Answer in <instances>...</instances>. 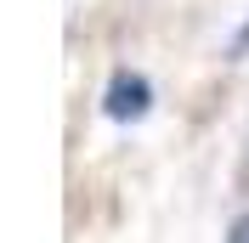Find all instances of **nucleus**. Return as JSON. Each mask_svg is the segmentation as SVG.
Masks as SVG:
<instances>
[{
  "instance_id": "nucleus-2",
  "label": "nucleus",
  "mask_w": 249,
  "mask_h": 243,
  "mask_svg": "<svg viewBox=\"0 0 249 243\" xmlns=\"http://www.w3.org/2000/svg\"><path fill=\"white\" fill-rule=\"evenodd\" d=\"M227 243H249V215H238L232 232H227Z\"/></svg>"
},
{
  "instance_id": "nucleus-1",
  "label": "nucleus",
  "mask_w": 249,
  "mask_h": 243,
  "mask_svg": "<svg viewBox=\"0 0 249 243\" xmlns=\"http://www.w3.org/2000/svg\"><path fill=\"white\" fill-rule=\"evenodd\" d=\"M147 102H153V85H147L142 74H119L108 85V113H113V119H142Z\"/></svg>"
},
{
  "instance_id": "nucleus-3",
  "label": "nucleus",
  "mask_w": 249,
  "mask_h": 243,
  "mask_svg": "<svg viewBox=\"0 0 249 243\" xmlns=\"http://www.w3.org/2000/svg\"><path fill=\"white\" fill-rule=\"evenodd\" d=\"M244 175H249V153H244Z\"/></svg>"
}]
</instances>
